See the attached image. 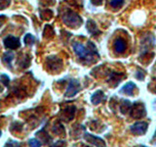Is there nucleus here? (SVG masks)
<instances>
[{"label":"nucleus","instance_id":"1","mask_svg":"<svg viewBox=\"0 0 156 147\" xmlns=\"http://www.w3.org/2000/svg\"><path fill=\"white\" fill-rule=\"evenodd\" d=\"M88 46L89 48L85 47L83 44L79 42H74L73 43V50H74L75 54L79 57L80 59H87V60H90L94 55L98 56V52L95 45L93 44L91 41L88 43Z\"/></svg>","mask_w":156,"mask_h":147},{"label":"nucleus","instance_id":"2","mask_svg":"<svg viewBox=\"0 0 156 147\" xmlns=\"http://www.w3.org/2000/svg\"><path fill=\"white\" fill-rule=\"evenodd\" d=\"M62 22L69 28H79L83 21L77 13L68 10L62 15Z\"/></svg>","mask_w":156,"mask_h":147},{"label":"nucleus","instance_id":"3","mask_svg":"<svg viewBox=\"0 0 156 147\" xmlns=\"http://www.w3.org/2000/svg\"><path fill=\"white\" fill-rule=\"evenodd\" d=\"M130 113L131 117L134 118V119H141V118L145 116V107L143 103L136 102L135 104H133V106H131Z\"/></svg>","mask_w":156,"mask_h":147},{"label":"nucleus","instance_id":"4","mask_svg":"<svg viewBox=\"0 0 156 147\" xmlns=\"http://www.w3.org/2000/svg\"><path fill=\"white\" fill-rule=\"evenodd\" d=\"M80 90V83L76 80H71L69 81L66 88V91L65 93L66 97H73L75 96Z\"/></svg>","mask_w":156,"mask_h":147},{"label":"nucleus","instance_id":"5","mask_svg":"<svg viewBox=\"0 0 156 147\" xmlns=\"http://www.w3.org/2000/svg\"><path fill=\"white\" fill-rule=\"evenodd\" d=\"M147 127H148L147 123L138 122V123H136V124H134L133 126H131V131L136 135H141V134H145L146 130H147Z\"/></svg>","mask_w":156,"mask_h":147},{"label":"nucleus","instance_id":"6","mask_svg":"<svg viewBox=\"0 0 156 147\" xmlns=\"http://www.w3.org/2000/svg\"><path fill=\"white\" fill-rule=\"evenodd\" d=\"M3 42H4V46L8 49H18L21 46L20 39L13 36H8L7 37H5Z\"/></svg>","mask_w":156,"mask_h":147},{"label":"nucleus","instance_id":"7","mask_svg":"<svg viewBox=\"0 0 156 147\" xmlns=\"http://www.w3.org/2000/svg\"><path fill=\"white\" fill-rule=\"evenodd\" d=\"M47 66L50 71L56 72L62 67V61L58 57H49L47 59Z\"/></svg>","mask_w":156,"mask_h":147},{"label":"nucleus","instance_id":"8","mask_svg":"<svg viewBox=\"0 0 156 147\" xmlns=\"http://www.w3.org/2000/svg\"><path fill=\"white\" fill-rule=\"evenodd\" d=\"M85 139L91 144H94L97 147H106L105 146V142L104 139H101V137H98L95 135H92L89 134H85Z\"/></svg>","mask_w":156,"mask_h":147},{"label":"nucleus","instance_id":"9","mask_svg":"<svg viewBox=\"0 0 156 147\" xmlns=\"http://www.w3.org/2000/svg\"><path fill=\"white\" fill-rule=\"evenodd\" d=\"M127 48L126 41L122 38H117L114 41V50L117 53H123Z\"/></svg>","mask_w":156,"mask_h":147},{"label":"nucleus","instance_id":"10","mask_svg":"<svg viewBox=\"0 0 156 147\" xmlns=\"http://www.w3.org/2000/svg\"><path fill=\"white\" fill-rule=\"evenodd\" d=\"M135 89H136V85L134 82L129 81V82H127L123 87H122L120 92L123 93V94H126V95H133Z\"/></svg>","mask_w":156,"mask_h":147},{"label":"nucleus","instance_id":"11","mask_svg":"<svg viewBox=\"0 0 156 147\" xmlns=\"http://www.w3.org/2000/svg\"><path fill=\"white\" fill-rule=\"evenodd\" d=\"M104 99H105V93L101 90H97L91 97V101L94 105L99 104V103H101Z\"/></svg>","mask_w":156,"mask_h":147},{"label":"nucleus","instance_id":"12","mask_svg":"<svg viewBox=\"0 0 156 147\" xmlns=\"http://www.w3.org/2000/svg\"><path fill=\"white\" fill-rule=\"evenodd\" d=\"M87 29L91 34H93V36H97V34L100 33L99 28H98L96 23L93 21V20H89V21L87 22Z\"/></svg>","mask_w":156,"mask_h":147},{"label":"nucleus","instance_id":"13","mask_svg":"<svg viewBox=\"0 0 156 147\" xmlns=\"http://www.w3.org/2000/svg\"><path fill=\"white\" fill-rule=\"evenodd\" d=\"M131 102L129 100H122L121 102V105H120V110L122 112V114H126L128 113L131 109Z\"/></svg>","mask_w":156,"mask_h":147},{"label":"nucleus","instance_id":"14","mask_svg":"<svg viewBox=\"0 0 156 147\" xmlns=\"http://www.w3.org/2000/svg\"><path fill=\"white\" fill-rule=\"evenodd\" d=\"M75 107L74 106H69V107H67L66 109L63 111V113L62 114V119H65L66 120V118H67V115L69 114L71 116V118L73 119V117H74V113H75Z\"/></svg>","mask_w":156,"mask_h":147},{"label":"nucleus","instance_id":"15","mask_svg":"<svg viewBox=\"0 0 156 147\" xmlns=\"http://www.w3.org/2000/svg\"><path fill=\"white\" fill-rule=\"evenodd\" d=\"M13 58H14V53L11 51H8L3 55V62L5 64H7V65L11 66V62L13 60Z\"/></svg>","mask_w":156,"mask_h":147},{"label":"nucleus","instance_id":"16","mask_svg":"<svg viewBox=\"0 0 156 147\" xmlns=\"http://www.w3.org/2000/svg\"><path fill=\"white\" fill-rule=\"evenodd\" d=\"M23 41H24V43H26V45L31 46V45H33V44H34V42H35V37H34L32 34L27 33V36H24Z\"/></svg>","mask_w":156,"mask_h":147},{"label":"nucleus","instance_id":"17","mask_svg":"<svg viewBox=\"0 0 156 147\" xmlns=\"http://www.w3.org/2000/svg\"><path fill=\"white\" fill-rule=\"evenodd\" d=\"M125 0H109V4L112 8L114 9H119L120 7H122Z\"/></svg>","mask_w":156,"mask_h":147},{"label":"nucleus","instance_id":"18","mask_svg":"<svg viewBox=\"0 0 156 147\" xmlns=\"http://www.w3.org/2000/svg\"><path fill=\"white\" fill-rule=\"evenodd\" d=\"M54 34V31H53V28L51 26H46L45 28L43 31V36L45 37H52Z\"/></svg>","mask_w":156,"mask_h":147},{"label":"nucleus","instance_id":"19","mask_svg":"<svg viewBox=\"0 0 156 147\" xmlns=\"http://www.w3.org/2000/svg\"><path fill=\"white\" fill-rule=\"evenodd\" d=\"M29 147H41V142L36 138H31L28 141Z\"/></svg>","mask_w":156,"mask_h":147},{"label":"nucleus","instance_id":"20","mask_svg":"<svg viewBox=\"0 0 156 147\" xmlns=\"http://www.w3.org/2000/svg\"><path fill=\"white\" fill-rule=\"evenodd\" d=\"M147 88H148V89H149L151 92L156 93V78H153V80L149 82V85H148Z\"/></svg>","mask_w":156,"mask_h":147},{"label":"nucleus","instance_id":"21","mask_svg":"<svg viewBox=\"0 0 156 147\" xmlns=\"http://www.w3.org/2000/svg\"><path fill=\"white\" fill-rule=\"evenodd\" d=\"M0 81H2L3 85L8 86L9 83H10V78H9V77L7 75H1V76H0Z\"/></svg>","mask_w":156,"mask_h":147},{"label":"nucleus","instance_id":"22","mask_svg":"<svg viewBox=\"0 0 156 147\" xmlns=\"http://www.w3.org/2000/svg\"><path fill=\"white\" fill-rule=\"evenodd\" d=\"M4 147H21V145H20L19 142L17 141H13V140H10L8 141L6 144H5Z\"/></svg>","mask_w":156,"mask_h":147},{"label":"nucleus","instance_id":"23","mask_svg":"<svg viewBox=\"0 0 156 147\" xmlns=\"http://www.w3.org/2000/svg\"><path fill=\"white\" fill-rule=\"evenodd\" d=\"M144 77H145V74H144V71H141V70H139L136 74V77L138 78V80H140V81H144Z\"/></svg>","mask_w":156,"mask_h":147},{"label":"nucleus","instance_id":"24","mask_svg":"<svg viewBox=\"0 0 156 147\" xmlns=\"http://www.w3.org/2000/svg\"><path fill=\"white\" fill-rule=\"evenodd\" d=\"M10 4V0H0V10L6 8Z\"/></svg>","mask_w":156,"mask_h":147},{"label":"nucleus","instance_id":"25","mask_svg":"<svg viewBox=\"0 0 156 147\" xmlns=\"http://www.w3.org/2000/svg\"><path fill=\"white\" fill-rule=\"evenodd\" d=\"M51 147H66V141L60 140V141L56 142V143L52 144V146H51Z\"/></svg>","mask_w":156,"mask_h":147},{"label":"nucleus","instance_id":"26","mask_svg":"<svg viewBox=\"0 0 156 147\" xmlns=\"http://www.w3.org/2000/svg\"><path fill=\"white\" fill-rule=\"evenodd\" d=\"M52 17H53V12L50 11V10H45V12H44V18H45V20H49Z\"/></svg>","mask_w":156,"mask_h":147},{"label":"nucleus","instance_id":"27","mask_svg":"<svg viewBox=\"0 0 156 147\" xmlns=\"http://www.w3.org/2000/svg\"><path fill=\"white\" fill-rule=\"evenodd\" d=\"M91 3L95 5V6H99V5L102 3V0H91Z\"/></svg>","mask_w":156,"mask_h":147},{"label":"nucleus","instance_id":"28","mask_svg":"<svg viewBox=\"0 0 156 147\" xmlns=\"http://www.w3.org/2000/svg\"><path fill=\"white\" fill-rule=\"evenodd\" d=\"M151 143L156 145V130H155V134H154V135L152 137V139H151Z\"/></svg>","mask_w":156,"mask_h":147},{"label":"nucleus","instance_id":"29","mask_svg":"<svg viewBox=\"0 0 156 147\" xmlns=\"http://www.w3.org/2000/svg\"><path fill=\"white\" fill-rule=\"evenodd\" d=\"M2 90H3V89H2V87H1V86H0V93H1V92H2Z\"/></svg>","mask_w":156,"mask_h":147},{"label":"nucleus","instance_id":"30","mask_svg":"<svg viewBox=\"0 0 156 147\" xmlns=\"http://www.w3.org/2000/svg\"><path fill=\"white\" fill-rule=\"evenodd\" d=\"M138 147H146V146H144V145H140V146H138Z\"/></svg>","mask_w":156,"mask_h":147},{"label":"nucleus","instance_id":"31","mask_svg":"<svg viewBox=\"0 0 156 147\" xmlns=\"http://www.w3.org/2000/svg\"><path fill=\"white\" fill-rule=\"evenodd\" d=\"M1 134H2V132H1V130H0V136H1Z\"/></svg>","mask_w":156,"mask_h":147},{"label":"nucleus","instance_id":"32","mask_svg":"<svg viewBox=\"0 0 156 147\" xmlns=\"http://www.w3.org/2000/svg\"><path fill=\"white\" fill-rule=\"evenodd\" d=\"M85 147H89V146H85Z\"/></svg>","mask_w":156,"mask_h":147}]
</instances>
